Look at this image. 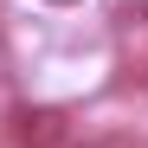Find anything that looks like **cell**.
<instances>
[{
  "mask_svg": "<svg viewBox=\"0 0 148 148\" xmlns=\"http://www.w3.org/2000/svg\"><path fill=\"white\" fill-rule=\"evenodd\" d=\"M64 148H116V142H64Z\"/></svg>",
  "mask_w": 148,
  "mask_h": 148,
  "instance_id": "7a4b0ae2",
  "label": "cell"
},
{
  "mask_svg": "<svg viewBox=\"0 0 148 148\" xmlns=\"http://www.w3.org/2000/svg\"><path fill=\"white\" fill-rule=\"evenodd\" d=\"M129 7H135V13H142V19H148V0H129Z\"/></svg>",
  "mask_w": 148,
  "mask_h": 148,
  "instance_id": "3957f363",
  "label": "cell"
},
{
  "mask_svg": "<svg viewBox=\"0 0 148 148\" xmlns=\"http://www.w3.org/2000/svg\"><path fill=\"white\" fill-rule=\"evenodd\" d=\"M7 135H13L19 148H64V142H71V116L52 110V103H19L13 122H7Z\"/></svg>",
  "mask_w": 148,
  "mask_h": 148,
  "instance_id": "6da1fadb",
  "label": "cell"
},
{
  "mask_svg": "<svg viewBox=\"0 0 148 148\" xmlns=\"http://www.w3.org/2000/svg\"><path fill=\"white\" fill-rule=\"evenodd\" d=\"M0 71H7V45H0Z\"/></svg>",
  "mask_w": 148,
  "mask_h": 148,
  "instance_id": "277c9868",
  "label": "cell"
},
{
  "mask_svg": "<svg viewBox=\"0 0 148 148\" xmlns=\"http://www.w3.org/2000/svg\"><path fill=\"white\" fill-rule=\"evenodd\" d=\"M52 7H77V0H52Z\"/></svg>",
  "mask_w": 148,
  "mask_h": 148,
  "instance_id": "5b68a950",
  "label": "cell"
}]
</instances>
